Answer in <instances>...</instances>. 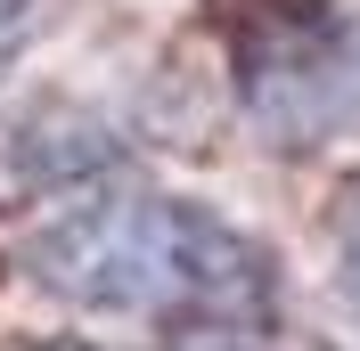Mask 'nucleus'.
Wrapping results in <instances>:
<instances>
[{"mask_svg":"<svg viewBox=\"0 0 360 351\" xmlns=\"http://www.w3.org/2000/svg\"><path fill=\"white\" fill-rule=\"evenodd\" d=\"M25 278L98 319H172L180 335H254L278 310V262L197 197H90L25 237Z\"/></svg>","mask_w":360,"mask_h":351,"instance_id":"f257e3e1","label":"nucleus"},{"mask_svg":"<svg viewBox=\"0 0 360 351\" xmlns=\"http://www.w3.org/2000/svg\"><path fill=\"white\" fill-rule=\"evenodd\" d=\"M229 74L270 147H311L360 114V17L336 0H246L229 17Z\"/></svg>","mask_w":360,"mask_h":351,"instance_id":"f03ea898","label":"nucleus"},{"mask_svg":"<svg viewBox=\"0 0 360 351\" xmlns=\"http://www.w3.org/2000/svg\"><path fill=\"white\" fill-rule=\"evenodd\" d=\"M336 286L360 319V188H344V204H336Z\"/></svg>","mask_w":360,"mask_h":351,"instance_id":"7ed1b4c3","label":"nucleus"},{"mask_svg":"<svg viewBox=\"0 0 360 351\" xmlns=\"http://www.w3.org/2000/svg\"><path fill=\"white\" fill-rule=\"evenodd\" d=\"M41 25H49V0H0V74L33 49V33H41Z\"/></svg>","mask_w":360,"mask_h":351,"instance_id":"20e7f679","label":"nucleus"}]
</instances>
